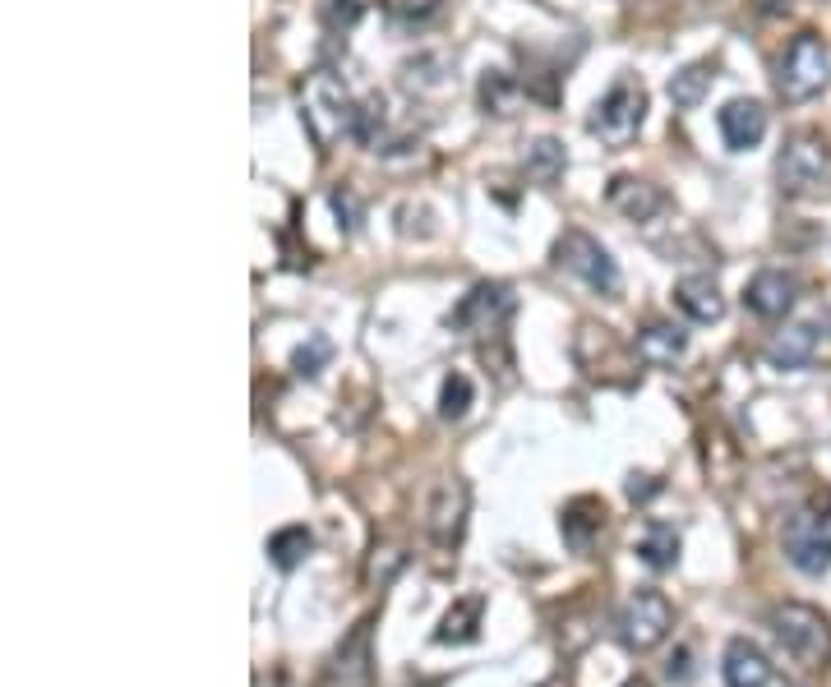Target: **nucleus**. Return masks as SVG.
<instances>
[{
    "label": "nucleus",
    "instance_id": "obj_24",
    "mask_svg": "<svg viewBox=\"0 0 831 687\" xmlns=\"http://www.w3.org/2000/svg\"><path fill=\"white\" fill-rule=\"evenodd\" d=\"M711 74H717V70H711L707 61H698V65H684L680 74H674L670 78V102L674 107H698L702 102V97H707V88H711Z\"/></svg>",
    "mask_w": 831,
    "mask_h": 687
},
{
    "label": "nucleus",
    "instance_id": "obj_16",
    "mask_svg": "<svg viewBox=\"0 0 831 687\" xmlns=\"http://www.w3.org/2000/svg\"><path fill=\"white\" fill-rule=\"evenodd\" d=\"M674 305H680L693 323H721L725 319V296H721V286L711 282V278H680L674 282Z\"/></svg>",
    "mask_w": 831,
    "mask_h": 687
},
{
    "label": "nucleus",
    "instance_id": "obj_14",
    "mask_svg": "<svg viewBox=\"0 0 831 687\" xmlns=\"http://www.w3.org/2000/svg\"><path fill=\"white\" fill-rule=\"evenodd\" d=\"M370 618H360L333 655V687H370Z\"/></svg>",
    "mask_w": 831,
    "mask_h": 687
},
{
    "label": "nucleus",
    "instance_id": "obj_31",
    "mask_svg": "<svg viewBox=\"0 0 831 687\" xmlns=\"http://www.w3.org/2000/svg\"><path fill=\"white\" fill-rule=\"evenodd\" d=\"M333 356V346H328L323 338H310V346H301L296 351V375H305V379H315L319 375V365Z\"/></svg>",
    "mask_w": 831,
    "mask_h": 687
},
{
    "label": "nucleus",
    "instance_id": "obj_13",
    "mask_svg": "<svg viewBox=\"0 0 831 687\" xmlns=\"http://www.w3.org/2000/svg\"><path fill=\"white\" fill-rule=\"evenodd\" d=\"M606 199H610V208L620 212V218H628V222H651L656 212L665 208V194L656 189L651 181H637V175H614L610 189H606Z\"/></svg>",
    "mask_w": 831,
    "mask_h": 687
},
{
    "label": "nucleus",
    "instance_id": "obj_17",
    "mask_svg": "<svg viewBox=\"0 0 831 687\" xmlns=\"http://www.w3.org/2000/svg\"><path fill=\"white\" fill-rule=\"evenodd\" d=\"M814 351H818V332L808 323H790L767 342V365L771 369H799V365L814 360Z\"/></svg>",
    "mask_w": 831,
    "mask_h": 687
},
{
    "label": "nucleus",
    "instance_id": "obj_12",
    "mask_svg": "<svg viewBox=\"0 0 831 687\" xmlns=\"http://www.w3.org/2000/svg\"><path fill=\"white\" fill-rule=\"evenodd\" d=\"M717 130H721V139H725L730 152L758 148L762 134H767V107L753 102V97H734V102H725L717 111Z\"/></svg>",
    "mask_w": 831,
    "mask_h": 687
},
{
    "label": "nucleus",
    "instance_id": "obj_23",
    "mask_svg": "<svg viewBox=\"0 0 831 687\" xmlns=\"http://www.w3.org/2000/svg\"><path fill=\"white\" fill-rule=\"evenodd\" d=\"M522 102V84L513 74L504 70H486V78H480V107H486L490 115H513Z\"/></svg>",
    "mask_w": 831,
    "mask_h": 687
},
{
    "label": "nucleus",
    "instance_id": "obj_22",
    "mask_svg": "<svg viewBox=\"0 0 831 687\" xmlns=\"http://www.w3.org/2000/svg\"><path fill=\"white\" fill-rule=\"evenodd\" d=\"M310 549H315V536L305 531V526H282V531H273V540H268V559H273V567H282V573H292V567H301L310 559Z\"/></svg>",
    "mask_w": 831,
    "mask_h": 687
},
{
    "label": "nucleus",
    "instance_id": "obj_8",
    "mask_svg": "<svg viewBox=\"0 0 831 687\" xmlns=\"http://www.w3.org/2000/svg\"><path fill=\"white\" fill-rule=\"evenodd\" d=\"M554 259H559V268H569L573 278H583L587 286L606 291V296H610V291H620V268H614L610 249L596 241V235H587V231H564V235H559Z\"/></svg>",
    "mask_w": 831,
    "mask_h": 687
},
{
    "label": "nucleus",
    "instance_id": "obj_6",
    "mask_svg": "<svg viewBox=\"0 0 831 687\" xmlns=\"http://www.w3.org/2000/svg\"><path fill=\"white\" fill-rule=\"evenodd\" d=\"M670 627H674V604L661 596V591H651V586H643V591H633L624 600V610H620V641L628 646V651H656L665 637H670Z\"/></svg>",
    "mask_w": 831,
    "mask_h": 687
},
{
    "label": "nucleus",
    "instance_id": "obj_25",
    "mask_svg": "<svg viewBox=\"0 0 831 687\" xmlns=\"http://www.w3.org/2000/svg\"><path fill=\"white\" fill-rule=\"evenodd\" d=\"M564 144L559 139H536L531 148H527V175L531 181H540V185H554L559 175H564Z\"/></svg>",
    "mask_w": 831,
    "mask_h": 687
},
{
    "label": "nucleus",
    "instance_id": "obj_10",
    "mask_svg": "<svg viewBox=\"0 0 831 687\" xmlns=\"http://www.w3.org/2000/svg\"><path fill=\"white\" fill-rule=\"evenodd\" d=\"M513 291L504 282H480L472 286L467 296H462V305L453 309V328H462L467 338H490V332L504 328V319L513 314Z\"/></svg>",
    "mask_w": 831,
    "mask_h": 687
},
{
    "label": "nucleus",
    "instance_id": "obj_26",
    "mask_svg": "<svg viewBox=\"0 0 831 687\" xmlns=\"http://www.w3.org/2000/svg\"><path fill=\"white\" fill-rule=\"evenodd\" d=\"M637 554H643L647 567H674V559H680V536H674V526L656 522L651 531L637 540Z\"/></svg>",
    "mask_w": 831,
    "mask_h": 687
},
{
    "label": "nucleus",
    "instance_id": "obj_9",
    "mask_svg": "<svg viewBox=\"0 0 831 687\" xmlns=\"http://www.w3.org/2000/svg\"><path fill=\"white\" fill-rule=\"evenodd\" d=\"M467 517H472V489L467 480H439L435 494H430V507H425V531H430V540L439 549H453L462 544V536H467Z\"/></svg>",
    "mask_w": 831,
    "mask_h": 687
},
{
    "label": "nucleus",
    "instance_id": "obj_5",
    "mask_svg": "<svg viewBox=\"0 0 831 687\" xmlns=\"http://www.w3.org/2000/svg\"><path fill=\"white\" fill-rule=\"evenodd\" d=\"M831 171V148L822 134L814 130H795L790 139L781 144L777 152V181H781V194H814Z\"/></svg>",
    "mask_w": 831,
    "mask_h": 687
},
{
    "label": "nucleus",
    "instance_id": "obj_1",
    "mask_svg": "<svg viewBox=\"0 0 831 687\" xmlns=\"http://www.w3.org/2000/svg\"><path fill=\"white\" fill-rule=\"evenodd\" d=\"M301 121L310 130V139L328 152V148H338L346 134H356L360 102H352V93H346V84L333 70H315L301 88Z\"/></svg>",
    "mask_w": 831,
    "mask_h": 687
},
{
    "label": "nucleus",
    "instance_id": "obj_33",
    "mask_svg": "<svg viewBox=\"0 0 831 687\" xmlns=\"http://www.w3.org/2000/svg\"><path fill=\"white\" fill-rule=\"evenodd\" d=\"M647 494H656L651 476H633V480H628V499H647Z\"/></svg>",
    "mask_w": 831,
    "mask_h": 687
},
{
    "label": "nucleus",
    "instance_id": "obj_29",
    "mask_svg": "<svg viewBox=\"0 0 831 687\" xmlns=\"http://www.w3.org/2000/svg\"><path fill=\"white\" fill-rule=\"evenodd\" d=\"M328 204H333V212H338V226L352 235L356 226H360V199H356V189L352 185H338L333 194H328Z\"/></svg>",
    "mask_w": 831,
    "mask_h": 687
},
{
    "label": "nucleus",
    "instance_id": "obj_34",
    "mask_svg": "<svg viewBox=\"0 0 831 687\" xmlns=\"http://www.w3.org/2000/svg\"><path fill=\"white\" fill-rule=\"evenodd\" d=\"M624 687H651V683H643V678H633V683H624Z\"/></svg>",
    "mask_w": 831,
    "mask_h": 687
},
{
    "label": "nucleus",
    "instance_id": "obj_2",
    "mask_svg": "<svg viewBox=\"0 0 831 687\" xmlns=\"http://www.w3.org/2000/svg\"><path fill=\"white\" fill-rule=\"evenodd\" d=\"M771 633H777V646L799 670H822L831 660V623L814 604L790 600L781 610H771Z\"/></svg>",
    "mask_w": 831,
    "mask_h": 687
},
{
    "label": "nucleus",
    "instance_id": "obj_20",
    "mask_svg": "<svg viewBox=\"0 0 831 687\" xmlns=\"http://www.w3.org/2000/svg\"><path fill=\"white\" fill-rule=\"evenodd\" d=\"M606 526V507L596 499H577L569 513H564V540L577 549V554H587L591 549V536Z\"/></svg>",
    "mask_w": 831,
    "mask_h": 687
},
{
    "label": "nucleus",
    "instance_id": "obj_7",
    "mask_svg": "<svg viewBox=\"0 0 831 687\" xmlns=\"http://www.w3.org/2000/svg\"><path fill=\"white\" fill-rule=\"evenodd\" d=\"M785 559L808 577H822L831 567V499L818 507H804L785 526Z\"/></svg>",
    "mask_w": 831,
    "mask_h": 687
},
{
    "label": "nucleus",
    "instance_id": "obj_32",
    "mask_svg": "<svg viewBox=\"0 0 831 687\" xmlns=\"http://www.w3.org/2000/svg\"><path fill=\"white\" fill-rule=\"evenodd\" d=\"M360 10H365V0H323V14L333 28H352L360 19Z\"/></svg>",
    "mask_w": 831,
    "mask_h": 687
},
{
    "label": "nucleus",
    "instance_id": "obj_4",
    "mask_svg": "<svg viewBox=\"0 0 831 687\" xmlns=\"http://www.w3.org/2000/svg\"><path fill=\"white\" fill-rule=\"evenodd\" d=\"M643 121H647V88L637 84L633 74H624L620 84H614V88L601 97V102H596V111H591L587 130H591L601 144H610V148H624V144H633V139H637V130H643Z\"/></svg>",
    "mask_w": 831,
    "mask_h": 687
},
{
    "label": "nucleus",
    "instance_id": "obj_3",
    "mask_svg": "<svg viewBox=\"0 0 831 687\" xmlns=\"http://www.w3.org/2000/svg\"><path fill=\"white\" fill-rule=\"evenodd\" d=\"M827 84H831V47L818 33H799L781 56L777 93L790 107H804V102H814V97H822Z\"/></svg>",
    "mask_w": 831,
    "mask_h": 687
},
{
    "label": "nucleus",
    "instance_id": "obj_15",
    "mask_svg": "<svg viewBox=\"0 0 831 687\" xmlns=\"http://www.w3.org/2000/svg\"><path fill=\"white\" fill-rule=\"evenodd\" d=\"M721 678H725V687H767L771 683V660L748 637H734L725 646V655H721Z\"/></svg>",
    "mask_w": 831,
    "mask_h": 687
},
{
    "label": "nucleus",
    "instance_id": "obj_11",
    "mask_svg": "<svg viewBox=\"0 0 831 687\" xmlns=\"http://www.w3.org/2000/svg\"><path fill=\"white\" fill-rule=\"evenodd\" d=\"M799 300V278L785 268H762L753 272L748 286H744V305L753 314H762V319H781V314H790V305Z\"/></svg>",
    "mask_w": 831,
    "mask_h": 687
},
{
    "label": "nucleus",
    "instance_id": "obj_18",
    "mask_svg": "<svg viewBox=\"0 0 831 687\" xmlns=\"http://www.w3.org/2000/svg\"><path fill=\"white\" fill-rule=\"evenodd\" d=\"M480 614H486V596H462L449 614H443L435 641L439 646H467L480 637Z\"/></svg>",
    "mask_w": 831,
    "mask_h": 687
},
{
    "label": "nucleus",
    "instance_id": "obj_30",
    "mask_svg": "<svg viewBox=\"0 0 831 687\" xmlns=\"http://www.w3.org/2000/svg\"><path fill=\"white\" fill-rule=\"evenodd\" d=\"M383 10L402 19V24H420V19H430L439 10V0H383Z\"/></svg>",
    "mask_w": 831,
    "mask_h": 687
},
{
    "label": "nucleus",
    "instance_id": "obj_21",
    "mask_svg": "<svg viewBox=\"0 0 831 687\" xmlns=\"http://www.w3.org/2000/svg\"><path fill=\"white\" fill-rule=\"evenodd\" d=\"M449 84H453V74H449V61H443L439 51L416 56V61L402 65V88L407 93H443Z\"/></svg>",
    "mask_w": 831,
    "mask_h": 687
},
{
    "label": "nucleus",
    "instance_id": "obj_27",
    "mask_svg": "<svg viewBox=\"0 0 831 687\" xmlns=\"http://www.w3.org/2000/svg\"><path fill=\"white\" fill-rule=\"evenodd\" d=\"M472 410V379L467 375H449L439 388V420H462Z\"/></svg>",
    "mask_w": 831,
    "mask_h": 687
},
{
    "label": "nucleus",
    "instance_id": "obj_28",
    "mask_svg": "<svg viewBox=\"0 0 831 687\" xmlns=\"http://www.w3.org/2000/svg\"><path fill=\"white\" fill-rule=\"evenodd\" d=\"M402 563H407V554H402V549H389V544H383V549H375L370 567H365V581H370V586H389Z\"/></svg>",
    "mask_w": 831,
    "mask_h": 687
},
{
    "label": "nucleus",
    "instance_id": "obj_19",
    "mask_svg": "<svg viewBox=\"0 0 831 687\" xmlns=\"http://www.w3.org/2000/svg\"><path fill=\"white\" fill-rule=\"evenodd\" d=\"M684 351H688V338H684V328H674V323H651V328L637 332V356L656 369L674 365Z\"/></svg>",
    "mask_w": 831,
    "mask_h": 687
}]
</instances>
